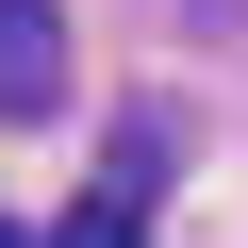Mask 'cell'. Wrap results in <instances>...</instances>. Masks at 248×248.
Wrapping results in <instances>:
<instances>
[{"label": "cell", "mask_w": 248, "mask_h": 248, "mask_svg": "<svg viewBox=\"0 0 248 248\" xmlns=\"http://www.w3.org/2000/svg\"><path fill=\"white\" fill-rule=\"evenodd\" d=\"M50 99H66V17L0 0V116H50Z\"/></svg>", "instance_id": "6da1fadb"}, {"label": "cell", "mask_w": 248, "mask_h": 248, "mask_svg": "<svg viewBox=\"0 0 248 248\" xmlns=\"http://www.w3.org/2000/svg\"><path fill=\"white\" fill-rule=\"evenodd\" d=\"M166 166H182V149H166V116H133V133H116V182H99V199H166Z\"/></svg>", "instance_id": "7a4b0ae2"}, {"label": "cell", "mask_w": 248, "mask_h": 248, "mask_svg": "<svg viewBox=\"0 0 248 248\" xmlns=\"http://www.w3.org/2000/svg\"><path fill=\"white\" fill-rule=\"evenodd\" d=\"M50 248H149V232H133V199H83V215H66Z\"/></svg>", "instance_id": "3957f363"}, {"label": "cell", "mask_w": 248, "mask_h": 248, "mask_svg": "<svg viewBox=\"0 0 248 248\" xmlns=\"http://www.w3.org/2000/svg\"><path fill=\"white\" fill-rule=\"evenodd\" d=\"M199 17H215V33H232V17H248V0H199Z\"/></svg>", "instance_id": "277c9868"}, {"label": "cell", "mask_w": 248, "mask_h": 248, "mask_svg": "<svg viewBox=\"0 0 248 248\" xmlns=\"http://www.w3.org/2000/svg\"><path fill=\"white\" fill-rule=\"evenodd\" d=\"M0 248H50V232H17V215H0Z\"/></svg>", "instance_id": "5b68a950"}]
</instances>
